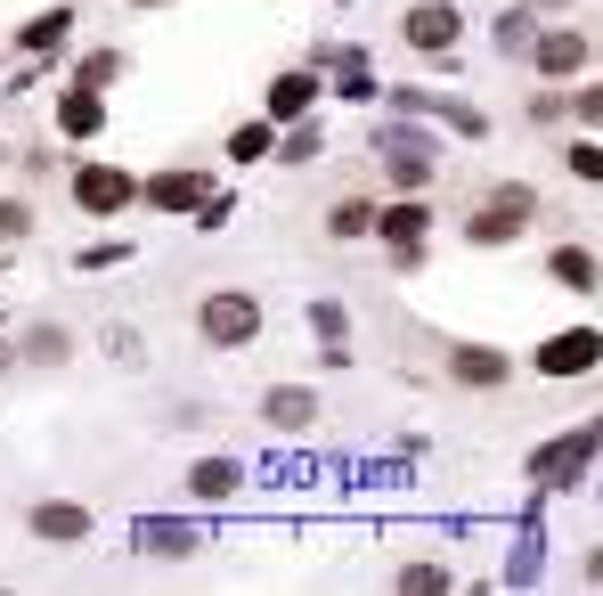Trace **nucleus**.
Here are the masks:
<instances>
[{"mask_svg":"<svg viewBox=\"0 0 603 596\" xmlns=\"http://www.w3.org/2000/svg\"><path fill=\"white\" fill-rule=\"evenodd\" d=\"M595 449H603V425H579V434L547 441V449H530V482H547V490L588 482V458H595Z\"/></svg>","mask_w":603,"mask_h":596,"instance_id":"f257e3e1","label":"nucleus"},{"mask_svg":"<svg viewBox=\"0 0 603 596\" xmlns=\"http://www.w3.org/2000/svg\"><path fill=\"white\" fill-rule=\"evenodd\" d=\"M196 327H204V343H213V352H245V343L261 336V302L228 286V295H213V302L196 311Z\"/></svg>","mask_w":603,"mask_h":596,"instance_id":"f03ea898","label":"nucleus"},{"mask_svg":"<svg viewBox=\"0 0 603 596\" xmlns=\"http://www.w3.org/2000/svg\"><path fill=\"white\" fill-rule=\"evenodd\" d=\"M384 172H391V189L400 196H424L432 189V172H441V156H432V139L424 131H384Z\"/></svg>","mask_w":603,"mask_h":596,"instance_id":"7ed1b4c3","label":"nucleus"},{"mask_svg":"<svg viewBox=\"0 0 603 596\" xmlns=\"http://www.w3.org/2000/svg\"><path fill=\"white\" fill-rule=\"evenodd\" d=\"M603 368V327H563L538 343V376H595Z\"/></svg>","mask_w":603,"mask_h":596,"instance_id":"20e7f679","label":"nucleus"},{"mask_svg":"<svg viewBox=\"0 0 603 596\" xmlns=\"http://www.w3.org/2000/svg\"><path fill=\"white\" fill-rule=\"evenodd\" d=\"M74 204H82V213H131L139 180L115 172V163H82V172H74Z\"/></svg>","mask_w":603,"mask_h":596,"instance_id":"39448f33","label":"nucleus"},{"mask_svg":"<svg viewBox=\"0 0 603 596\" xmlns=\"http://www.w3.org/2000/svg\"><path fill=\"white\" fill-rule=\"evenodd\" d=\"M424 230H432V204L424 196H400L391 213H376V237L408 262V270H416V254H424Z\"/></svg>","mask_w":603,"mask_h":596,"instance_id":"423d86ee","label":"nucleus"},{"mask_svg":"<svg viewBox=\"0 0 603 596\" xmlns=\"http://www.w3.org/2000/svg\"><path fill=\"white\" fill-rule=\"evenodd\" d=\"M400 33H408V50H456V33H465V17L449 9V0H416V9L400 17Z\"/></svg>","mask_w":603,"mask_h":596,"instance_id":"0eeeda50","label":"nucleus"},{"mask_svg":"<svg viewBox=\"0 0 603 596\" xmlns=\"http://www.w3.org/2000/svg\"><path fill=\"white\" fill-rule=\"evenodd\" d=\"M261 417H269V434H310V425H319V393H310V384H269Z\"/></svg>","mask_w":603,"mask_h":596,"instance_id":"6e6552de","label":"nucleus"},{"mask_svg":"<svg viewBox=\"0 0 603 596\" xmlns=\"http://www.w3.org/2000/svg\"><path fill=\"white\" fill-rule=\"evenodd\" d=\"M33 540L82 547V540H90V507H82V499H41V507H33Z\"/></svg>","mask_w":603,"mask_h":596,"instance_id":"1a4fd4ad","label":"nucleus"},{"mask_svg":"<svg viewBox=\"0 0 603 596\" xmlns=\"http://www.w3.org/2000/svg\"><path fill=\"white\" fill-rule=\"evenodd\" d=\"M538 74H579V66H588V33H579V25H554V33H538Z\"/></svg>","mask_w":603,"mask_h":596,"instance_id":"9d476101","label":"nucleus"},{"mask_svg":"<svg viewBox=\"0 0 603 596\" xmlns=\"http://www.w3.org/2000/svg\"><path fill=\"white\" fill-rule=\"evenodd\" d=\"M547 278L563 286V295H595L603 286V262L588 254V245H554V262H547Z\"/></svg>","mask_w":603,"mask_h":596,"instance_id":"9b49d317","label":"nucleus"},{"mask_svg":"<svg viewBox=\"0 0 603 596\" xmlns=\"http://www.w3.org/2000/svg\"><path fill=\"white\" fill-rule=\"evenodd\" d=\"M237 482H245V466H237V458H196V466H189V499H204V507L237 499Z\"/></svg>","mask_w":603,"mask_h":596,"instance_id":"f8f14e48","label":"nucleus"},{"mask_svg":"<svg viewBox=\"0 0 603 596\" xmlns=\"http://www.w3.org/2000/svg\"><path fill=\"white\" fill-rule=\"evenodd\" d=\"M131 540H139V556H163V564H180V556H196V523H139L131 531Z\"/></svg>","mask_w":603,"mask_h":596,"instance_id":"ddd939ff","label":"nucleus"},{"mask_svg":"<svg viewBox=\"0 0 603 596\" xmlns=\"http://www.w3.org/2000/svg\"><path fill=\"white\" fill-rule=\"evenodd\" d=\"M196 196H204V172H163L139 189V204H155V213H196Z\"/></svg>","mask_w":603,"mask_h":596,"instance_id":"4468645a","label":"nucleus"},{"mask_svg":"<svg viewBox=\"0 0 603 596\" xmlns=\"http://www.w3.org/2000/svg\"><path fill=\"white\" fill-rule=\"evenodd\" d=\"M310 107H319V82L310 74H278L269 82V123H302Z\"/></svg>","mask_w":603,"mask_h":596,"instance_id":"2eb2a0df","label":"nucleus"},{"mask_svg":"<svg viewBox=\"0 0 603 596\" xmlns=\"http://www.w3.org/2000/svg\"><path fill=\"white\" fill-rule=\"evenodd\" d=\"M456 384H473V393H489V384H506V352H489V343H465V352L449 360Z\"/></svg>","mask_w":603,"mask_h":596,"instance_id":"dca6fc26","label":"nucleus"},{"mask_svg":"<svg viewBox=\"0 0 603 596\" xmlns=\"http://www.w3.org/2000/svg\"><path fill=\"white\" fill-rule=\"evenodd\" d=\"M57 123H66V131H74V139H90V131H98V123H107V98H98V91H90V82H74V91H66V107H57Z\"/></svg>","mask_w":603,"mask_h":596,"instance_id":"f3484780","label":"nucleus"},{"mask_svg":"<svg viewBox=\"0 0 603 596\" xmlns=\"http://www.w3.org/2000/svg\"><path fill=\"white\" fill-rule=\"evenodd\" d=\"M326 230H335V237H367V230H376V204H367V196H335V204H326Z\"/></svg>","mask_w":603,"mask_h":596,"instance_id":"a211bd4d","label":"nucleus"},{"mask_svg":"<svg viewBox=\"0 0 603 596\" xmlns=\"http://www.w3.org/2000/svg\"><path fill=\"white\" fill-rule=\"evenodd\" d=\"M514 230H523V213H506V204H489V213H473V221H465V237H473V245H514Z\"/></svg>","mask_w":603,"mask_h":596,"instance_id":"6ab92c4d","label":"nucleus"},{"mask_svg":"<svg viewBox=\"0 0 603 596\" xmlns=\"http://www.w3.org/2000/svg\"><path fill=\"white\" fill-rule=\"evenodd\" d=\"M310 327H319V343H326L319 360H335V368H343V352H351V319L335 311V302H319V311H310Z\"/></svg>","mask_w":603,"mask_h":596,"instance_id":"aec40b11","label":"nucleus"},{"mask_svg":"<svg viewBox=\"0 0 603 596\" xmlns=\"http://www.w3.org/2000/svg\"><path fill=\"white\" fill-rule=\"evenodd\" d=\"M66 352H74V336H66V327H33V336H25V360H33V368H57Z\"/></svg>","mask_w":603,"mask_h":596,"instance_id":"412c9836","label":"nucleus"},{"mask_svg":"<svg viewBox=\"0 0 603 596\" xmlns=\"http://www.w3.org/2000/svg\"><path fill=\"white\" fill-rule=\"evenodd\" d=\"M66 25H74V9H41L33 25H25V50L41 57V50H57V41H66Z\"/></svg>","mask_w":603,"mask_h":596,"instance_id":"4be33fe9","label":"nucleus"},{"mask_svg":"<svg viewBox=\"0 0 603 596\" xmlns=\"http://www.w3.org/2000/svg\"><path fill=\"white\" fill-rule=\"evenodd\" d=\"M269 139H278V123H245V131H228V156H237V163H261Z\"/></svg>","mask_w":603,"mask_h":596,"instance_id":"5701e85b","label":"nucleus"},{"mask_svg":"<svg viewBox=\"0 0 603 596\" xmlns=\"http://www.w3.org/2000/svg\"><path fill=\"white\" fill-rule=\"evenodd\" d=\"M17 237H33V204L25 196H0V245H17Z\"/></svg>","mask_w":603,"mask_h":596,"instance_id":"b1692460","label":"nucleus"},{"mask_svg":"<svg viewBox=\"0 0 603 596\" xmlns=\"http://www.w3.org/2000/svg\"><path fill=\"white\" fill-rule=\"evenodd\" d=\"M278 148V163H319V131H286V139H269Z\"/></svg>","mask_w":603,"mask_h":596,"instance_id":"393cba45","label":"nucleus"},{"mask_svg":"<svg viewBox=\"0 0 603 596\" xmlns=\"http://www.w3.org/2000/svg\"><path fill=\"white\" fill-rule=\"evenodd\" d=\"M115 74H122V57H115V50H90V57H82V74H74V82H90V91H98V82H115Z\"/></svg>","mask_w":603,"mask_h":596,"instance_id":"a878e982","label":"nucleus"},{"mask_svg":"<svg viewBox=\"0 0 603 596\" xmlns=\"http://www.w3.org/2000/svg\"><path fill=\"white\" fill-rule=\"evenodd\" d=\"M400 588L432 596V588H449V572H441V564H400Z\"/></svg>","mask_w":603,"mask_h":596,"instance_id":"bb28decb","label":"nucleus"},{"mask_svg":"<svg viewBox=\"0 0 603 596\" xmlns=\"http://www.w3.org/2000/svg\"><path fill=\"white\" fill-rule=\"evenodd\" d=\"M571 172L579 180H603V148H595V139H579V148H571Z\"/></svg>","mask_w":603,"mask_h":596,"instance_id":"cd10ccee","label":"nucleus"},{"mask_svg":"<svg viewBox=\"0 0 603 596\" xmlns=\"http://www.w3.org/2000/svg\"><path fill=\"white\" fill-rule=\"evenodd\" d=\"M98 343H107L115 360H139V336H131V327H107V336H98Z\"/></svg>","mask_w":603,"mask_h":596,"instance_id":"c85d7f7f","label":"nucleus"},{"mask_svg":"<svg viewBox=\"0 0 603 596\" xmlns=\"http://www.w3.org/2000/svg\"><path fill=\"white\" fill-rule=\"evenodd\" d=\"M538 9H563V0H538Z\"/></svg>","mask_w":603,"mask_h":596,"instance_id":"c756f323","label":"nucleus"},{"mask_svg":"<svg viewBox=\"0 0 603 596\" xmlns=\"http://www.w3.org/2000/svg\"><path fill=\"white\" fill-rule=\"evenodd\" d=\"M0 360H9V352H0Z\"/></svg>","mask_w":603,"mask_h":596,"instance_id":"7c9ffc66","label":"nucleus"}]
</instances>
